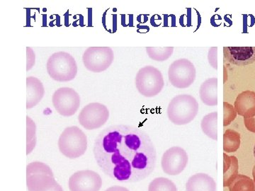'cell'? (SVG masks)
<instances>
[{"label": "cell", "instance_id": "6da1fadb", "mask_svg": "<svg viewBox=\"0 0 255 191\" xmlns=\"http://www.w3.org/2000/svg\"><path fill=\"white\" fill-rule=\"evenodd\" d=\"M95 159L101 170L121 183L141 182L155 170L157 152L148 134L139 127L116 125L95 139Z\"/></svg>", "mask_w": 255, "mask_h": 191}, {"label": "cell", "instance_id": "7a4b0ae2", "mask_svg": "<svg viewBox=\"0 0 255 191\" xmlns=\"http://www.w3.org/2000/svg\"><path fill=\"white\" fill-rule=\"evenodd\" d=\"M199 109V103L194 96L189 95H178L169 103L167 117L174 125H185L195 119Z\"/></svg>", "mask_w": 255, "mask_h": 191}, {"label": "cell", "instance_id": "3957f363", "mask_svg": "<svg viewBox=\"0 0 255 191\" xmlns=\"http://www.w3.org/2000/svg\"><path fill=\"white\" fill-rule=\"evenodd\" d=\"M46 68L50 78L57 82L72 81L78 74L76 61L67 52H57L50 55L47 61Z\"/></svg>", "mask_w": 255, "mask_h": 191}, {"label": "cell", "instance_id": "277c9868", "mask_svg": "<svg viewBox=\"0 0 255 191\" xmlns=\"http://www.w3.org/2000/svg\"><path fill=\"white\" fill-rule=\"evenodd\" d=\"M60 153L69 159H77L86 152L87 137L78 126L67 127L58 140Z\"/></svg>", "mask_w": 255, "mask_h": 191}, {"label": "cell", "instance_id": "5b68a950", "mask_svg": "<svg viewBox=\"0 0 255 191\" xmlns=\"http://www.w3.org/2000/svg\"><path fill=\"white\" fill-rule=\"evenodd\" d=\"M137 92L143 96L152 98L158 95L164 87L163 75L153 66H145L139 70L135 79Z\"/></svg>", "mask_w": 255, "mask_h": 191}, {"label": "cell", "instance_id": "8992f818", "mask_svg": "<svg viewBox=\"0 0 255 191\" xmlns=\"http://www.w3.org/2000/svg\"><path fill=\"white\" fill-rule=\"evenodd\" d=\"M51 169L43 162H34L26 167V186L28 191H45L57 184Z\"/></svg>", "mask_w": 255, "mask_h": 191}, {"label": "cell", "instance_id": "52a82bcc", "mask_svg": "<svg viewBox=\"0 0 255 191\" xmlns=\"http://www.w3.org/2000/svg\"><path fill=\"white\" fill-rule=\"evenodd\" d=\"M114 60V51L110 47H90L82 55L84 66L94 73L105 71Z\"/></svg>", "mask_w": 255, "mask_h": 191}, {"label": "cell", "instance_id": "ba28073f", "mask_svg": "<svg viewBox=\"0 0 255 191\" xmlns=\"http://www.w3.org/2000/svg\"><path fill=\"white\" fill-rule=\"evenodd\" d=\"M196 77L195 66L186 58L175 60L169 65V81L175 88H188L195 81Z\"/></svg>", "mask_w": 255, "mask_h": 191}, {"label": "cell", "instance_id": "9c48e42d", "mask_svg": "<svg viewBox=\"0 0 255 191\" xmlns=\"http://www.w3.org/2000/svg\"><path fill=\"white\" fill-rule=\"evenodd\" d=\"M110 118V110L101 103H90L85 105L78 115V121L84 128L96 130L105 125Z\"/></svg>", "mask_w": 255, "mask_h": 191}, {"label": "cell", "instance_id": "30bf717a", "mask_svg": "<svg viewBox=\"0 0 255 191\" xmlns=\"http://www.w3.org/2000/svg\"><path fill=\"white\" fill-rule=\"evenodd\" d=\"M80 96L78 92L70 87H61L54 92L52 102L60 115L70 117L76 113L80 105Z\"/></svg>", "mask_w": 255, "mask_h": 191}, {"label": "cell", "instance_id": "8fae6325", "mask_svg": "<svg viewBox=\"0 0 255 191\" xmlns=\"http://www.w3.org/2000/svg\"><path fill=\"white\" fill-rule=\"evenodd\" d=\"M189 157L185 150L180 147H172L164 152L161 159L162 171L169 176H177L187 167Z\"/></svg>", "mask_w": 255, "mask_h": 191}, {"label": "cell", "instance_id": "7c38bea8", "mask_svg": "<svg viewBox=\"0 0 255 191\" xmlns=\"http://www.w3.org/2000/svg\"><path fill=\"white\" fill-rule=\"evenodd\" d=\"M68 186L70 191H100L102 179L94 171H79L70 177Z\"/></svg>", "mask_w": 255, "mask_h": 191}, {"label": "cell", "instance_id": "4fadbf2b", "mask_svg": "<svg viewBox=\"0 0 255 191\" xmlns=\"http://www.w3.org/2000/svg\"><path fill=\"white\" fill-rule=\"evenodd\" d=\"M225 63L237 66H246L255 62V47H224Z\"/></svg>", "mask_w": 255, "mask_h": 191}, {"label": "cell", "instance_id": "5bb4252c", "mask_svg": "<svg viewBox=\"0 0 255 191\" xmlns=\"http://www.w3.org/2000/svg\"><path fill=\"white\" fill-rule=\"evenodd\" d=\"M235 109L238 115L244 118L255 117V92L247 90L242 92L236 98Z\"/></svg>", "mask_w": 255, "mask_h": 191}, {"label": "cell", "instance_id": "9a60e30c", "mask_svg": "<svg viewBox=\"0 0 255 191\" xmlns=\"http://www.w3.org/2000/svg\"><path fill=\"white\" fill-rule=\"evenodd\" d=\"M45 95L43 83L38 78H26V108L31 109L41 102Z\"/></svg>", "mask_w": 255, "mask_h": 191}, {"label": "cell", "instance_id": "2e32d148", "mask_svg": "<svg viewBox=\"0 0 255 191\" xmlns=\"http://www.w3.org/2000/svg\"><path fill=\"white\" fill-rule=\"evenodd\" d=\"M187 191H216V183L208 174L199 173L191 176L186 184Z\"/></svg>", "mask_w": 255, "mask_h": 191}, {"label": "cell", "instance_id": "e0dca14e", "mask_svg": "<svg viewBox=\"0 0 255 191\" xmlns=\"http://www.w3.org/2000/svg\"><path fill=\"white\" fill-rule=\"evenodd\" d=\"M201 101L209 106L218 105V79L209 78L203 82L199 90Z\"/></svg>", "mask_w": 255, "mask_h": 191}, {"label": "cell", "instance_id": "ac0fdd59", "mask_svg": "<svg viewBox=\"0 0 255 191\" xmlns=\"http://www.w3.org/2000/svg\"><path fill=\"white\" fill-rule=\"evenodd\" d=\"M238 159L235 156L223 154V187H229L238 175Z\"/></svg>", "mask_w": 255, "mask_h": 191}, {"label": "cell", "instance_id": "d6986e66", "mask_svg": "<svg viewBox=\"0 0 255 191\" xmlns=\"http://www.w3.org/2000/svg\"><path fill=\"white\" fill-rule=\"evenodd\" d=\"M218 113L207 114L201 120V127L203 132L212 140H218V130H217Z\"/></svg>", "mask_w": 255, "mask_h": 191}, {"label": "cell", "instance_id": "ffe728a7", "mask_svg": "<svg viewBox=\"0 0 255 191\" xmlns=\"http://www.w3.org/2000/svg\"><path fill=\"white\" fill-rule=\"evenodd\" d=\"M241 147V134L232 129L226 130L223 135V150L225 153L236 152Z\"/></svg>", "mask_w": 255, "mask_h": 191}, {"label": "cell", "instance_id": "44dd1931", "mask_svg": "<svg viewBox=\"0 0 255 191\" xmlns=\"http://www.w3.org/2000/svg\"><path fill=\"white\" fill-rule=\"evenodd\" d=\"M146 52L150 59L157 62L168 60L173 54V47H146Z\"/></svg>", "mask_w": 255, "mask_h": 191}, {"label": "cell", "instance_id": "7402d4cb", "mask_svg": "<svg viewBox=\"0 0 255 191\" xmlns=\"http://www.w3.org/2000/svg\"><path fill=\"white\" fill-rule=\"evenodd\" d=\"M230 191H255L253 179L243 174H238L229 187Z\"/></svg>", "mask_w": 255, "mask_h": 191}, {"label": "cell", "instance_id": "603a6c76", "mask_svg": "<svg viewBox=\"0 0 255 191\" xmlns=\"http://www.w3.org/2000/svg\"><path fill=\"white\" fill-rule=\"evenodd\" d=\"M148 191H178L177 186L167 178H156L149 184Z\"/></svg>", "mask_w": 255, "mask_h": 191}, {"label": "cell", "instance_id": "cb8c5ba5", "mask_svg": "<svg viewBox=\"0 0 255 191\" xmlns=\"http://www.w3.org/2000/svg\"><path fill=\"white\" fill-rule=\"evenodd\" d=\"M26 123H27V148H26V152H26V154L28 155L36 147V127L34 122L30 117L26 116Z\"/></svg>", "mask_w": 255, "mask_h": 191}, {"label": "cell", "instance_id": "d4e9b609", "mask_svg": "<svg viewBox=\"0 0 255 191\" xmlns=\"http://www.w3.org/2000/svg\"><path fill=\"white\" fill-rule=\"evenodd\" d=\"M237 116V112L233 105L227 102L223 103V126L226 127L232 123Z\"/></svg>", "mask_w": 255, "mask_h": 191}, {"label": "cell", "instance_id": "484cf974", "mask_svg": "<svg viewBox=\"0 0 255 191\" xmlns=\"http://www.w3.org/2000/svg\"><path fill=\"white\" fill-rule=\"evenodd\" d=\"M208 60L209 63L213 68L215 70H218V48L217 47H212L210 48L209 53H208Z\"/></svg>", "mask_w": 255, "mask_h": 191}, {"label": "cell", "instance_id": "4316f807", "mask_svg": "<svg viewBox=\"0 0 255 191\" xmlns=\"http://www.w3.org/2000/svg\"><path fill=\"white\" fill-rule=\"evenodd\" d=\"M26 55H27V63H26V71L31 70L35 65L36 56L33 49L30 47H26Z\"/></svg>", "mask_w": 255, "mask_h": 191}, {"label": "cell", "instance_id": "83f0119b", "mask_svg": "<svg viewBox=\"0 0 255 191\" xmlns=\"http://www.w3.org/2000/svg\"><path fill=\"white\" fill-rule=\"evenodd\" d=\"M245 125L249 131L255 133V118H245Z\"/></svg>", "mask_w": 255, "mask_h": 191}, {"label": "cell", "instance_id": "f1b7e54d", "mask_svg": "<svg viewBox=\"0 0 255 191\" xmlns=\"http://www.w3.org/2000/svg\"><path fill=\"white\" fill-rule=\"evenodd\" d=\"M105 191H130L127 188L119 187V186H114V187L109 188Z\"/></svg>", "mask_w": 255, "mask_h": 191}, {"label": "cell", "instance_id": "f546056e", "mask_svg": "<svg viewBox=\"0 0 255 191\" xmlns=\"http://www.w3.org/2000/svg\"><path fill=\"white\" fill-rule=\"evenodd\" d=\"M45 191H64L63 188L61 187V186L58 183H57L53 187L51 188V189H48V190Z\"/></svg>", "mask_w": 255, "mask_h": 191}, {"label": "cell", "instance_id": "4dcf8cb0", "mask_svg": "<svg viewBox=\"0 0 255 191\" xmlns=\"http://www.w3.org/2000/svg\"><path fill=\"white\" fill-rule=\"evenodd\" d=\"M253 182L255 183V166L254 168L253 169Z\"/></svg>", "mask_w": 255, "mask_h": 191}, {"label": "cell", "instance_id": "1f68e13d", "mask_svg": "<svg viewBox=\"0 0 255 191\" xmlns=\"http://www.w3.org/2000/svg\"><path fill=\"white\" fill-rule=\"evenodd\" d=\"M254 156H255V145L254 146Z\"/></svg>", "mask_w": 255, "mask_h": 191}]
</instances>
